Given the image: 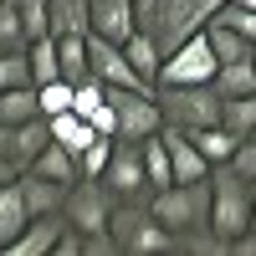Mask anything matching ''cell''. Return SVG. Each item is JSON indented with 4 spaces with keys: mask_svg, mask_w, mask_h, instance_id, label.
I'll use <instances>...</instances> for the list:
<instances>
[{
    "mask_svg": "<svg viewBox=\"0 0 256 256\" xmlns=\"http://www.w3.org/2000/svg\"><path fill=\"white\" fill-rule=\"evenodd\" d=\"M220 6L226 0H138V31L154 36L159 52H174L184 36L205 31V20Z\"/></svg>",
    "mask_w": 256,
    "mask_h": 256,
    "instance_id": "1",
    "label": "cell"
},
{
    "mask_svg": "<svg viewBox=\"0 0 256 256\" xmlns=\"http://www.w3.org/2000/svg\"><path fill=\"white\" fill-rule=\"evenodd\" d=\"M108 236L118 246V256H154V251H174V230H169L148 200H118L108 216Z\"/></svg>",
    "mask_w": 256,
    "mask_h": 256,
    "instance_id": "2",
    "label": "cell"
},
{
    "mask_svg": "<svg viewBox=\"0 0 256 256\" xmlns=\"http://www.w3.org/2000/svg\"><path fill=\"white\" fill-rule=\"evenodd\" d=\"M210 230L230 246L251 230V180L241 174L236 164H216L210 169Z\"/></svg>",
    "mask_w": 256,
    "mask_h": 256,
    "instance_id": "3",
    "label": "cell"
},
{
    "mask_svg": "<svg viewBox=\"0 0 256 256\" xmlns=\"http://www.w3.org/2000/svg\"><path fill=\"white\" fill-rule=\"evenodd\" d=\"M148 210L174 230H205L210 226V180H174L164 190H148Z\"/></svg>",
    "mask_w": 256,
    "mask_h": 256,
    "instance_id": "4",
    "label": "cell"
},
{
    "mask_svg": "<svg viewBox=\"0 0 256 256\" xmlns=\"http://www.w3.org/2000/svg\"><path fill=\"white\" fill-rule=\"evenodd\" d=\"M216 67H220V56H216V46H210V36L195 31V36H184L174 52H164L154 88H195V82L216 77Z\"/></svg>",
    "mask_w": 256,
    "mask_h": 256,
    "instance_id": "5",
    "label": "cell"
},
{
    "mask_svg": "<svg viewBox=\"0 0 256 256\" xmlns=\"http://www.w3.org/2000/svg\"><path fill=\"white\" fill-rule=\"evenodd\" d=\"M154 98H159L164 123H174V128L220 123V92L210 82H195V88H154Z\"/></svg>",
    "mask_w": 256,
    "mask_h": 256,
    "instance_id": "6",
    "label": "cell"
},
{
    "mask_svg": "<svg viewBox=\"0 0 256 256\" xmlns=\"http://www.w3.org/2000/svg\"><path fill=\"white\" fill-rule=\"evenodd\" d=\"M113 205H118V195L108 184L82 174V180L67 184V195H62V216H67V226H77V230H108Z\"/></svg>",
    "mask_w": 256,
    "mask_h": 256,
    "instance_id": "7",
    "label": "cell"
},
{
    "mask_svg": "<svg viewBox=\"0 0 256 256\" xmlns=\"http://www.w3.org/2000/svg\"><path fill=\"white\" fill-rule=\"evenodd\" d=\"M108 102L118 113V138L138 144L148 134L164 128V113H159V98L154 92H138V88H108Z\"/></svg>",
    "mask_w": 256,
    "mask_h": 256,
    "instance_id": "8",
    "label": "cell"
},
{
    "mask_svg": "<svg viewBox=\"0 0 256 256\" xmlns=\"http://www.w3.org/2000/svg\"><path fill=\"white\" fill-rule=\"evenodd\" d=\"M88 62H92V77L102 82V88H138V92H154V82H144L138 67L128 62V52L118 46V41L88 31Z\"/></svg>",
    "mask_w": 256,
    "mask_h": 256,
    "instance_id": "9",
    "label": "cell"
},
{
    "mask_svg": "<svg viewBox=\"0 0 256 256\" xmlns=\"http://www.w3.org/2000/svg\"><path fill=\"white\" fill-rule=\"evenodd\" d=\"M102 184H108L118 200H148V174H144L138 144H128V138L113 144V159H108V169H102Z\"/></svg>",
    "mask_w": 256,
    "mask_h": 256,
    "instance_id": "10",
    "label": "cell"
},
{
    "mask_svg": "<svg viewBox=\"0 0 256 256\" xmlns=\"http://www.w3.org/2000/svg\"><path fill=\"white\" fill-rule=\"evenodd\" d=\"M52 144V123L46 118H26V123H0V154H6L10 164L26 169L41 148Z\"/></svg>",
    "mask_w": 256,
    "mask_h": 256,
    "instance_id": "11",
    "label": "cell"
},
{
    "mask_svg": "<svg viewBox=\"0 0 256 256\" xmlns=\"http://www.w3.org/2000/svg\"><path fill=\"white\" fill-rule=\"evenodd\" d=\"M62 230H67V216L62 210H46V216H31L26 226H20V236L6 246V256H52Z\"/></svg>",
    "mask_w": 256,
    "mask_h": 256,
    "instance_id": "12",
    "label": "cell"
},
{
    "mask_svg": "<svg viewBox=\"0 0 256 256\" xmlns=\"http://www.w3.org/2000/svg\"><path fill=\"white\" fill-rule=\"evenodd\" d=\"M159 138H164V154H169V169H174V180H210V159L195 148V138H190L184 128L164 123V128H159Z\"/></svg>",
    "mask_w": 256,
    "mask_h": 256,
    "instance_id": "13",
    "label": "cell"
},
{
    "mask_svg": "<svg viewBox=\"0 0 256 256\" xmlns=\"http://www.w3.org/2000/svg\"><path fill=\"white\" fill-rule=\"evenodd\" d=\"M92 31L123 46L138 31V0H92Z\"/></svg>",
    "mask_w": 256,
    "mask_h": 256,
    "instance_id": "14",
    "label": "cell"
},
{
    "mask_svg": "<svg viewBox=\"0 0 256 256\" xmlns=\"http://www.w3.org/2000/svg\"><path fill=\"white\" fill-rule=\"evenodd\" d=\"M16 190H20V200H26V220H31V216H46V210H62V195H67V184L41 180L36 169H20V174H16Z\"/></svg>",
    "mask_w": 256,
    "mask_h": 256,
    "instance_id": "15",
    "label": "cell"
},
{
    "mask_svg": "<svg viewBox=\"0 0 256 256\" xmlns=\"http://www.w3.org/2000/svg\"><path fill=\"white\" fill-rule=\"evenodd\" d=\"M210 88H216L220 98H246V92H256V52H251V56H236V62H220L216 77H210Z\"/></svg>",
    "mask_w": 256,
    "mask_h": 256,
    "instance_id": "16",
    "label": "cell"
},
{
    "mask_svg": "<svg viewBox=\"0 0 256 256\" xmlns=\"http://www.w3.org/2000/svg\"><path fill=\"white\" fill-rule=\"evenodd\" d=\"M184 134L195 138V148H200V154L210 159V169H216V164H230V159H236V148H241V138L230 134L226 123H205V128H184Z\"/></svg>",
    "mask_w": 256,
    "mask_h": 256,
    "instance_id": "17",
    "label": "cell"
},
{
    "mask_svg": "<svg viewBox=\"0 0 256 256\" xmlns=\"http://www.w3.org/2000/svg\"><path fill=\"white\" fill-rule=\"evenodd\" d=\"M52 36H88L92 31V0H46Z\"/></svg>",
    "mask_w": 256,
    "mask_h": 256,
    "instance_id": "18",
    "label": "cell"
},
{
    "mask_svg": "<svg viewBox=\"0 0 256 256\" xmlns=\"http://www.w3.org/2000/svg\"><path fill=\"white\" fill-rule=\"evenodd\" d=\"M26 169H36L41 180H56V184H72V180H82V169H77V154H72V148H62L56 138H52L46 148H41V154H36Z\"/></svg>",
    "mask_w": 256,
    "mask_h": 256,
    "instance_id": "19",
    "label": "cell"
},
{
    "mask_svg": "<svg viewBox=\"0 0 256 256\" xmlns=\"http://www.w3.org/2000/svg\"><path fill=\"white\" fill-rule=\"evenodd\" d=\"M56 67H62V77L72 82H88L92 77V62H88V36H56Z\"/></svg>",
    "mask_w": 256,
    "mask_h": 256,
    "instance_id": "20",
    "label": "cell"
},
{
    "mask_svg": "<svg viewBox=\"0 0 256 256\" xmlns=\"http://www.w3.org/2000/svg\"><path fill=\"white\" fill-rule=\"evenodd\" d=\"M46 123H52V138H56L62 148H72V154H82V148L98 138V128L82 118V113H72V108H67V113H56V118H46Z\"/></svg>",
    "mask_w": 256,
    "mask_h": 256,
    "instance_id": "21",
    "label": "cell"
},
{
    "mask_svg": "<svg viewBox=\"0 0 256 256\" xmlns=\"http://www.w3.org/2000/svg\"><path fill=\"white\" fill-rule=\"evenodd\" d=\"M205 36H210V46H216L220 62H236V56H251V52H256L251 41H246L236 26H226L220 16H210V20H205Z\"/></svg>",
    "mask_w": 256,
    "mask_h": 256,
    "instance_id": "22",
    "label": "cell"
},
{
    "mask_svg": "<svg viewBox=\"0 0 256 256\" xmlns=\"http://www.w3.org/2000/svg\"><path fill=\"white\" fill-rule=\"evenodd\" d=\"M26 118H41V98L31 82H20V88H6L0 92V123H26Z\"/></svg>",
    "mask_w": 256,
    "mask_h": 256,
    "instance_id": "23",
    "label": "cell"
},
{
    "mask_svg": "<svg viewBox=\"0 0 256 256\" xmlns=\"http://www.w3.org/2000/svg\"><path fill=\"white\" fill-rule=\"evenodd\" d=\"M20 226H26V200H20V190L10 180V184H0V251L20 236Z\"/></svg>",
    "mask_w": 256,
    "mask_h": 256,
    "instance_id": "24",
    "label": "cell"
},
{
    "mask_svg": "<svg viewBox=\"0 0 256 256\" xmlns=\"http://www.w3.org/2000/svg\"><path fill=\"white\" fill-rule=\"evenodd\" d=\"M123 52H128V62L138 67L144 82H159V62H164V52L154 46V36H148V31H134V36L123 41Z\"/></svg>",
    "mask_w": 256,
    "mask_h": 256,
    "instance_id": "25",
    "label": "cell"
},
{
    "mask_svg": "<svg viewBox=\"0 0 256 256\" xmlns=\"http://www.w3.org/2000/svg\"><path fill=\"white\" fill-rule=\"evenodd\" d=\"M138 154H144V174H148V190H164V184H174V169H169V154H164V138H159V134L138 138Z\"/></svg>",
    "mask_w": 256,
    "mask_h": 256,
    "instance_id": "26",
    "label": "cell"
},
{
    "mask_svg": "<svg viewBox=\"0 0 256 256\" xmlns=\"http://www.w3.org/2000/svg\"><path fill=\"white\" fill-rule=\"evenodd\" d=\"M26 67H31V88H41V82H56L62 67H56V36H41L26 46Z\"/></svg>",
    "mask_w": 256,
    "mask_h": 256,
    "instance_id": "27",
    "label": "cell"
},
{
    "mask_svg": "<svg viewBox=\"0 0 256 256\" xmlns=\"http://www.w3.org/2000/svg\"><path fill=\"white\" fill-rule=\"evenodd\" d=\"M220 123H226L236 138H251V134H256V92H246V98H220Z\"/></svg>",
    "mask_w": 256,
    "mask_h": 256,
    "instance_id": "28",
    "label": "cell"
},
{
    "mask_svg": "<svg viewBox=\"0 0 256 256\" xmlns=\"http://www.w3.org/2000/svg\"><path fill=\"white\" fill-rule=\"evenodd\" d=\"M0 52H26V31H20V0H0Z\"/></svg>",
    "mask_w": 256,
    "mask_h": 256,
    "instance_id": "29",
    "label": "cell"
},
{
    "mask_svg": "<svg viewBox=\"0 0 256 256\" xmlns=\"http://www.w3.org/2000/svg\"><path fill=\"white\" fill-rule=\"evenodd\" d=\"M20 31H26V46L41 36H52V10L46 0H20Z\"/></svg>",
    "mask_w": 256,
    "mask_h": 256,
    "instance_id": "30",
    "label": "cell"
},
{
    "mask_svg": "<svg viewBox=\"0 0 256 256\" xmlns=\"http://www.w3.org/2000/svg\"><path fill=\"white\" fill-rule=\"evenodd\" d=\"M113 144H118V138H102V134H98V138L77 154V169H82L88 180H102V169H108V159H113Z\"/></svg>",
    "mask_w": 256,
    "mask_h": 256,
    "instance_id": "31",
    "label": "cell"
},
{
    "mask_svg": "<svg viewBox=\"0 0 256 256\" xmlns=\"http://www.w3.org/2000/svg\"><path fill=\"white\" fill-rule=\"evenodd\" d=\"M36 98H41V118H56V113H67V108H72V82H67V77L41 82Z\"/></svg>",
    "mask_w": 256,
    "mask_h": 256,
    "instance_id": "32",
    "label": "cell"
},
{
    "mask_svg": "<svg viewBox=\"0 0 256 256\" xmlns=\"http://www.w3.org/2000/svg\"><path fill=\"white\" fill-rule=\"evenodd\" d=\"M20 82H31L26 52H0V92H6V88H20Z\"/></svg>",
    "mask_w": 256,
    "mask_h": 256,
    "instance_id": "33",
    "label": "cell"
},
{
    "mask_svg": "<svg viewBox=\"0 0 256 256\" xmlns=\"http://www.w3.org/2000/svg\"><path fill=\"white\" fill-rule=\"evenodd\" d=\"M220 20H226V26H236L246 41H251V46H256V10H246V6H236V0H226V6L216 10Z\"/></svg>",
    "mask_w": 256,
    "mask_h": 256,
    "instance_id": "34",
    "label": "cell"
},
{
    "mask_svg": "<svg viewBox=\"0 0 256 256\" xmlns=\"http://www.w3.org/2000/svg\"><path fill=\"white\" fill-rule=\"evenodd\" d=\"M88 123L98 128V134H102V138H118V113H113V102H108V98H102V102H98V108L88 113Z\"/></svg>",
    "mask_w": 256,
    "mask_h": 256,
    "instance_id": "35",
    "label": "cell"
},
{
    "mask_svg": "<svg viewBox=\"0 0 256 256\" xmlns=\"http://www.w3.org/2000/svg\"><path fill=\"white\" fill-rule=\"evenodd\" d=\"M230 164H236L246 180H256V138H241V148H236V159H230Z\"/></svg>",
    "mask_w": 256,
    "mask_h": 256,
    "instance_id": "36",
    "label": "cell"
},
{
    "mask_svg": "<svg viewBox=\"0 0 256 256\" xmlns=\"http://www.w3.org/2000/svg\"><path fill=\"white\" fill-rule=\"evenodd\" d=\"M16 174H20V164H10V159H6V154H0V184H10V180H16Z\"/></svg>",
    "mask_w": 256,
    "mask_h": 256,
    "instance_id": "37",
    "label": "cell"
},
{
    "mask_svg": "<svg viewBox=\"0 0 256 256\" xmlns=\"http://www.w3.org/2000/svg\"><path fill=\"white\" fill-rule=\"evenodd\" d=\"M251 230H256V180H251Z\"/></svg>",
    "mask_w": 256,
    "mask_h": 256,
    "instance_id": "38",
    "label": "cell"
}]
</instances>
